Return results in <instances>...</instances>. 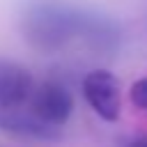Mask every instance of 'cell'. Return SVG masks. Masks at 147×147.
Wrapping results in <instances>:
<instances>
[{
    "instance_id": "obj_1",
    "label": "cell",
    "mask_w": 147,
    "mask_h": 147,
    "mask_svg": "<svg viewBox=\"0 0 147 147\" xmlns=\"http://www.w3.org/2000/svg\"><path fill=\"white\" fill-rule=\"evenodd\" d=\"M18 30L39 53H55L71 41H80L94 53L110 55L122 39V30L113 16L53 0L28 5L18 16Z\"/></svg>"
},
{
    "instance_id": "obj_2",
    "label": "cell",
    "mask_w": 147,
    "mask_h": 147,
    "mask_svg": "<svg viewBox=\"0 0 147 147\" xmlns=\"http://www.w3.org/2000/svg\"><path fill=\"white\" fill-rule=\"evenodd\" d=\"M83 96L87 106L103 119L115 122L122 113V90L115 74L108 69H92L83 78Z\"/></svg>"
},
{
    "instance_id": "obj_3",
    "label": "cell",
    "mask_w": 147,
    "mask_h": 147,
    "mask_svg": "<svg viewBox=\"0 0 147 147\" xmlns=\"http://www.w3.org/2000/svg\"><path fill=\"white\" fill-rule=\"evenodd\" d=\"M28 106L39 119L53 126H64L74 113V96L69 87L62 85L60 80H44V83H34L28 96Z\"/></svg>"
},
{
    "instance_id": "obj_4",
    "label": "cell",
    "mask_w": 147,
    "mask_h": 147,
    "mask_svg": "<svg viewBox=\"0 0 147 147\" xmlns=\"http://www.w3.org/2000/svg\"><path fill=\"white\" fill-rule=\"evenodd\" d=\"M0 131L23 140H57L62 136V126H53L39 119L28 106V101L0 110Z\"/></svg>"
},
{
    "instance_id": "obj_5",
    "label": "cell",
    "mask_w": 147,
    "mask_h": 147,
    "mask_svg": "<svg viewBox=\"0 0 147 147\" xmlns=\"http://www.w3.org/2000/svg\"><path fill=\"white\" fill-rule=\"evenodd\" d=\"M32 87L34 78L28 67L11 60H0V110L25 103Z\"/></svg>"
},
{
    "instance_id": "obj_6",
    "label": "cell",
    "mask_w": 147,
    "mask_h": 147,
    "mask_svg": "<svg viewBox=\"0 0 147 147\" xmlns=\"http://www.w3.org/2000/svg\"><path fill=\"white\" fill-rule=\"evenodd\" d=\"M129 96H131V103L140 110H147V76L138 78L131 90H129Z\"/></svg>"
},
{
    "instance_id": "obj_7",
    "label": "cell",
    "mask_w": 147,
    "mask_h": 147,
    "mask_svg": "<svg viewBox=\"0 0 147 147\" xmlns=\"http://www.w3.org/2000/svg\"><path fill=\"white\" fill-rule=\"evenodd\" d=\"M126 147H147V136H142V138H138V140H133V142H129Z\"/></svg>"
}]
</instances>
